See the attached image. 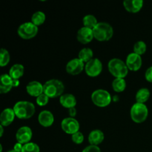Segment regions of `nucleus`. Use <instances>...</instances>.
<instances>
[{"mask_svg": "<svg viewBox=\"0 0 152 152\" xmlns=\"http://www.w3.org/2000/svg\"><path fill=\"white\" fill-rule=\"evenodd\" d=\"M61 128L65 133L68 134H74L80 132V123L73 117L64 118L61 122Z\"/></svg>", "mask_w": 152, "mask_h": 152, "instance_id": "obj_9", "label": "nucleus"}, {"mask_svg": "<svg viewBox=\"0 0 152 152\" xmlns=\"http://www.w3.org/2000/svg\"><path fill=\"white\" fill-rule=\"evenodd\" d=\"M10 55L8 50L5 48H1L0 50V66L4 67L10 62Z\"/></svg>", "mask_w": 152, "mask_h": 152, "instance_id": "obj_27", "label": "nucleus"}, {"mask_svg": "<svg viewBox=\"0 0 152 152\" xmlns=\"http://www.w3.org/2000/svg\"><path fill=\"white\" fill-rule=\"evenodd\" d=\"M19 86V80H13V87L16 88Z\"/></svg>", "mask_w": 152, "mask_h": 152, "instance_id": "obj_36", "label": "nucleus"}, {"mask_svg": "<svg viewBox=\"0 0 152 152\" xmlns=\"http://www.w3.org/2000/svg\"><path fill=\"white\" fill-rule=\"evenodd\" d=\"M85 66L86 65L84 62H82L79 58H74L68 61L65 66V70L68 74L75 76L83 72V70H85Z\"/></svg>", "mask_w": 152, "mask_h": 152, "instance_id": "obj_10", "label": "nucleus"}, {"mask_svg": "<svg viewBox=\"0 0 152 152\" xmlns=\"http://www.w3.org/2000/svg\"><path fill=\"white\" fill-rule=\"evenodd\" d=\"M15 117H16V114L13 108H5L1 111V115H0V123L4 127L10 126L14 120Z\"/></svg>", "mask_w": 152, "mask_h": 152, "instance_id": "obj_16", "label": "nucleus"}, {"mask_svg": "<svg viewBox=\"0 0 152 152\" xmlns=\"http://www.w3.org/2000/svg\"><path fill=\"white\" fill-rule=\"evenodd\" d=\"M71 140L75 144L80 145V144L83 143V141H84V135L82 132H78L71 135Z\"/></svg>", "mask_w": 152, "mask_h": 152, "instance_id": "obj_30", "label": "nucleus"}, {"mask_svg": "<svg viewBox=\"0 0 152 152\" xmlns=\"http://www.w3.org/2000/svg\"><path fill=\"white\" fill-rule=\"evenodd\" d=\"M91 100L96 106L99 108H105L111 104L112 101V96L106 90L97 89L92 93Z\"/></svg>", "mask_w": 152, "mask_h": 152, "instance_id": "obj_6", "label": "nucleus"}, {"mask_svg": "<svg viewBox=\"0 0 152 152\" xmlns=\"http://www.w3.org/2000/svg\"><path fill=\"white\" fill-rule=\"evenodd\" d=\"M94 37L97 41L107 42L109 41L114 36V28L108 22H98L93 29Z\"/></svg>", "mask_w": 152, "mask_h": 152, "instance_id": "obj_3", "label": "nucleus"}, {"mask_svg": "<svg viewBox=\"0 0 152 152\" xmlns=\"http://www.w3.org/2000/svg\"><path fill=\"white\" fill-rule=\"evenodd\" d=\"M49 99H50V98H49L47 95L43 93L42 94H41L40 96H39L38 97H37L36 102H37V104L39 106H45V105H46L48 103Z\"/></svg>", "mask_w": 152, "mask_h": 152, "instance_id": "obj_31", "label": "nucleus"}, {"mask_svg": "<svg viewBox=\"0 0 152 152\" xmlns=\"http://www.w3.org/2000/svg\"><path fill=\"white\" fill-rule=\"evenodd\" d=\"M59 102L64 108L70 109V108H75L77 102L74 95L71 94H64L59 97Z\"/></svg>", "mask_w": 152, "mask_h": 152, "instance_id": "obj_20", "label": "nucleus"}, {"mask_svg": "<svg viewBox=\"0 0 152 152\" xmlns=\"http://www.w3.org/2000/svg\"><path fill=\"white\" fill-rule=\"evenodd\" d=\"M68 111H69V116L70 117H73L74 118L76 115H77V109L75 108H72L68 109Z\"/></svg>", "mask_w": 152, "mask_h": 152, "instance_id": "obj_35", "label": "nucleus"}, {"mask_svg": "<svg viewBox=\"0 0 152 152\" xmlns=\"http://www.w3.org/2000/svg\"><path fill=\"white\" fill-rule=\"evenodd\" d=\"M108 68L109 72L115 78L125 79L129 74V68L126 63L119 58H113L110 59L108 63Z\"/></svg>", "mask_w": 152, "mask_h": 152, "instance_id": "obj_4", "label": "nucleus"}, {"mask_svg": "<svg viewBox=\"0 0 152 152\" xmlns=\"http://www.w3.org/2000/svg\"><path fill=\"white\" fill-rule=\"evenodd\" d=\"M44 94L47 95L49 98L60 97L64 94L65 86L61 80L52 79L48 80L43 85Z\"/></svg>", "mask_w": 152, "mask_h": 152, "instance_id": "obj_2", "label": "nucleus"}, {"mask_svg": "<svg viewBox=\"0 0 152 152\" xmlns=\"http://www.w3.org/2000/svg\"><path fill=\"white\" fill-rule=\"evenodd\" d=\"M16 117L20 120H28L31 118L36 112V107L34 103L28 101H19L13 108Z\"/></svg>", "mask_w": 152, "mask_h": 152, "instance_id": "obj_1", "label": "nucleus"}, {"mask_svg": "<svg viewBox=\"0 0 152 152\" xmlns=\"http://www.w3.org/2000/svg\"><path fill=\"white\" fill-rule=\"evenodd\" d=\"M39 146L35 142H30L25 144L22 148V152H39Z\"/></svg>", "mask_w": 152, "mask_h": 152, "instance_id": "obj_29", "label": "nucleus"}, {"mask_svg": "<svg viewBox=\"0 0 152 152\" xmlns=\"http://www.w3.org/2000/svg\"><path fill=\"white\" fill-rule=\"evenodd\" d=\"M142 0H126L123 1V7L128 12L137 13L143 7Z\"/></svg>", "mask_w": 152, "mask_h": 152, "instance_id": "obj_17", "label": "nucleus"}, {"mask_svg": "<svg viewBox=\"0 0 152 152\" xmlns=\"http://www.w3.org/2000/svg\"><path fill=\"white\" fill-rule=\"evenodd\" d=\"M145 78L149 83H152V65L146 70L145 73Z\"/></svg>", "mask_w": 152, "mask_h": 152, "instance_id": "obj_33", "label": "nucleus"}, {"mask_svg": "<svg viewBox=\"0 0 152 152\" xmlns=\"http://www.w3.org/2000/svg\"><path fill=\"white\" fill-rule=\"evenodd\" d=\"M150 97V91L146 88H142L139 89L136 93L135 99L138 103L145 104Z\"/></svg>", "mask_w": 152, "mask_h": 152, "instance_id": "obj_22", "label": "nucleus"}, {"mask_svg": "<svg viewBox=\"0 0 152 152\" xmlns=\"http://www.w3.org/2000/svg\"><path fill=\"white\" fill-rule=\"evenodd\" d=\"M78 58L83 62L84 63H87L89 61L94 59V52L89 48H84L81 49L80 51L79 52Z\"/></svg>", "mask_w": 152, "mask_h": 152, "instance_id": "obj_23", "label": "nucleus"}, {"mask_svg": "<svg viewBox=\"0 0 152 152\" xmlns=\"http://www.w3.org/2000/svg\"><path fill=\"white\" fill-rule=\"evenodd\" d=\"M82 152H101V149L99 146L90 145L86 147Z\"/></svg>", "mask_w": 152, "mask_h": 152, "instance_id": "obj_32", "label": "nucleus"}, {"mask_svg": "<svg viewBox=\"0 0 152 152\" xmlns=\"http://www.w3.org/2000/svg\"><path fill=\"white\" fill-rule=\"evenodd\" d=\"M112 88L117 93L123 92L126 88V81L123 78H115L112 82Z\"/></svg>", "mask_w": 152, "mask_h": 152, "instance_id": "obj_24", "label": "nucleus"}, {"mask_svg": "<svg viewBox=\"0 0 152 152\" xmlns=\"http://www.w3.org/2000/svg\"><path fill=\"white\" fill-rule=\"evenodd\" d=\"M0 137L3 136V133H4V126L0 125Z\"/></svg>", "mask_w": 152, "mask_h": 152, "instance_id": "obj_37", "label": "nucleus"}, {"mask_svg": "<svg viewBox=\"0 0 152 152\" xmlns=\"http://www.w3.org/2000/svg\"><path fill=\"white\" fill-rule=\"evenodd\" d=\"M85 71L88 77H98L102 71V62L98 58H94L86 64Z\"/></svg>", "mask_w": 152, "mask_h": 152, "instance_id": "obj_8", "label": "nucleus"}, {"mask_svg": "<svg viewBox=\"0 0 152 152\" xmlns=\"http://www.w3.org/2000/svg\"><path fill=\"white\" fill-rule=\"evenodd\" d=\"M7 152H18V151H15V150H10V151H7Z\"/></svg>", "mask_w": 152, "mask_h": 152, "instance_id": "obj_39", "label": "nucleus"}, {"mask_svg": "<svg viewBox=\"0 0 152 152\" xmlns=\"http://www.w3.org/2000/svg\"><path fill=\"white\" fill-rule=\"evenodd\" d=\"M130 115L131 118L134 123H142L148 118V109L145 104L136 102L131 108Z\"/></svg>", "mask_w": 152, "mask_h": 152, "instance_id": "obj_5", "label": "nucleus"}, {"mask_svg": "<svg viewBox=\"0 0 152 152\" xmlns=\"http://www.w3.org/2000/svg\"><path fill=\"white\" fill-rule=\"evenodd\" d=\"M26 91L30 96L34 97H38L44 93L43 85L38 81H31L28 83L26 86Z\"/></svg>", "mask_w": 152, "mask_h": 152, "instance_id": "obj_14", "label": "nucleus"}, {"mask_svg": "<svg viewBox=\"0 0 152 152\" xmlns=\"http://www.w3.org/2000/svg\"><path fill=\"white\" fill-rule=\"evenodd\" d=\"M13 87V79L9 74H1L0 77V93L7 94Z\"/></svg>", "mask_w": 152, "mask_h": 152, "instance_id": "obj_19", "label": "nucleus"}, {"mask_svg": "<svg viewBox=\"0 0 152 152\" xmlns=\"http://www.w3.org/2000/svg\"><path fill=\"white\" fill-rule=\"evenodd\" d=\"M77 39L81 44L87 45L94 39L93 30L86 27H82L77 31Z\"/></svg>", "mask_w": 152, "mask_h": 152, "instance_id": "obj_13", "label": "nucleus"}, {"mask_svg": "<svg viewBox=\"0 0 152 152\" xmlns=\"http://www.w3.org/2000/svg\"><path fill=\"white\" fill-rule=\"evenodd\" d=\"M33 137L32 130L28 126H22L17 130L16 133V140L17 142L22 145L31 142Z\"/></svg>", "mask_w": 152, "mask_h": 152, "instance_id": "obj_12", "label": "nucleus"}, {"mask_svg": "<svg viewBox=\"0 0 152 152\" xmlns=\"http://www.w3.org/2000/svg\"><path fill=\"white\" fill-rule=\"evenodd\" d=\"M45 19L46 16L44 12L41 11V10H38V11H36L35 13H34V14L32 15L31 22L33 24H34L36 26L39 27L45 22Z\"/></svg>", "mask_w": 152, "mask_h": 152, "instance_id": "obj_25", "label": "nucleus"}, {"mask_svg": "<svg viewBox=\"0 0 152 152\" xmlns=\"http://www.w3.org/2000/svg\"><path fill=\"white\" fill-rule=\"evenodd\" d=\"M83 26L86 28H91L93 30L98 24V21L96 19V16L92 14H88L83 17Z\"/></svg>", "mask_w": 152, "mask_h": 152, "instance_id": "obj_26", "label": "nucleus"}, {"mask_svg": "<svg viewBox=\"0 0 152 152\" xmlns=\"http://www.w3.org/2000/svg\"><path fill=\"white\" fill-rule=\"evenodd\" d=\"M112 100L114 101V102H117V101H119V96H113Z\"/></svg>", "mask_w": 152, "mask_h": 152, "instance_id": "obj_38", "label": "nucleus"}, {"mask_svg": "<svg viewBox=\"0 0 152 152\" xmlns=\"http://www.w3.org/2000/svg\"><path fill=\"white\" fill-rule=\"evenodd\" d=\"M104 139H105V134L99 129L92 130L89 133L88 137V142L90 143V145H96V146L100 145L103 142Z\"/></svg>", "mask_w": 152, "mask_h": 152, "instance_id": "obj_18", "label": "nucleus"}, {"mask_svg": "<svg viewBox=\"0 0 152 152\" xmlns=\"http://www.w3.org/2000/svg\"><path fill=\"white\" fill-rule=\"evenodd\" d=\"M147 45L143 41H138L134 45V53L142 56L146 52Z\"/></svg>", "mask_w": 152, "mask_h": 152, "instance_id": "obj_28", "label": "nucleus"}, {"mask_svg": "<svg viewBox=\"0 0 152 152\" xmlns=\"http://www.w3.org/2000/svg\"><path fill=\"white\" fill-rule=\"evenodd\" d=\"M23 145L22 143H19V142H16V144L13 146V150H15L16 151L18 152H22V148H23Z\"/></svg>", "mask_w": 152, "mask_h": 152, "instance_id": "obj_34", "label": "nucleus"}, {"mask_svg": "<svg viewBox=\"0 0 152 152\" xmlns=\"http://www.w3.org/2000/svg\"><path fill=\"white\" fill-rule=\"evenodd\" d=\"M25 73V68L22 64L16 63L10 67L9 70V75L13 80H19Z\"/></svg>", "mask_w": 152, "mask_h": 152, "instance_id": "obj_21", "label": "nucleus"}, {"mask_svg": "<svg viewBox=\"0 0 152 152\" xmlns=\"http://www.w3.org/2000/svg\"><path fill=\"white\" fill-rule=\"evenodd\" d=\"M18 35L23 39H31L38 34V27L31 22H26L21 24L17 30Z\"/></svg>", "mask_w": 152, "mask_h": 152, "instance_id": "obj_7", "label": "nucleus"}, {"mask_svg": "<svg viewBox=\"0 0 152 152\" xmlns=\"http://www.w3.org/2000/svg\"><path fill=\"white\" fill-rule=\"evenodd\" d=\"M38 122L43 127H50L54 123V116L50 111L43 110L39 114Z\"/></svg>", "mask_w": 152, "mask_h": 152, "instance_id": "obj_15", "label": "nucleus"}, {"mask_svg": "<svg viewBox=\"0 0 152 152\" xmlns=\"http://www.w3.org/2000/svg\"><path fill=\"white\" fill-rule=\"evenodd\" d=\"M126 63L129 71H137L142 67V57L140 55L132 52V53H129L127 56V57H126Z\"/></svg>", "mask_w": 152, "mask_h": 152, "instance_id": "obj_11", "label": "nucleus"}]
</instances>
